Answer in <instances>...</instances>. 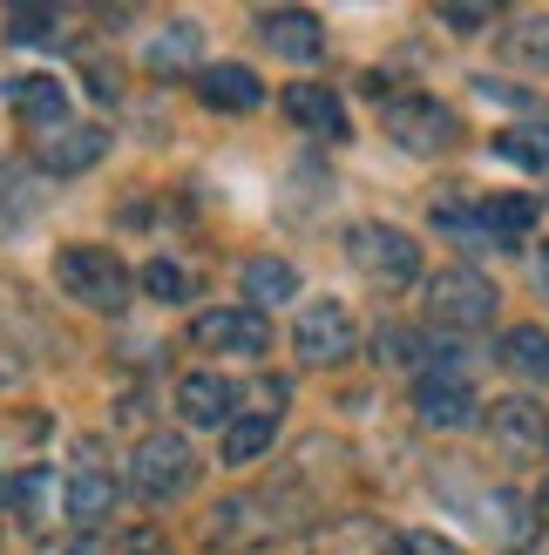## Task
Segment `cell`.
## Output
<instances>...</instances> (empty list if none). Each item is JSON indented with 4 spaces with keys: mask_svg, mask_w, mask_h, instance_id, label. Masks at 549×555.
<instances>
[{
    "mask_svg": "<svg viewBox=\"0 0 549 555\" xmlns=\"http://www.w3.org/2000/svg\"><path fill=\"white\" fill-rule=\"evenodd\" d=\"M190 488H197V454H190L183 434L156 427V434H143L129 448V494H136V502L163 508V502H183Z\"/></svg>",
    "mask_w": 549,
    "mask_h": 555,
    "instance_id": "cell-1",
    "label": "cell"
},
{
    "mask_svg": "<svg viewBox=\"0 0 549 555\" xmlns=\"http://www.w3.org/2000/svg\"><path fill=\"white\" fill-rule=\"evenodd\" d=\"M54 285H62L81 312H123L129 305V264L116 251H102V244H62L54 251Z\"/></svg>",
    "mask_w": 549,
    "mask_h": 555,
    "instance_id": "cell-2",
    "label": "cell"
},
{
    "mask_svg": "<svg viewBox=\"0 0 549 555\" xmlns=\"http://www.w3.org/2000/svg\"><path fill=\"white\" fill-rule=\"evenodd\" d=\"M427 319H434V332H482L488 319H496V305H502V292H496V278L488 271H475V264H442L427 278Z\"/></svg>",
    "mask_w": 549,
    "mask_h": 555,
    "instance_id": "cell-3",
    "label": "cell"
},
{
    "mask_svg": "<svg viewBox=\"0 0 549 555\" xmlns=\"http://www.w3.org/2000/svg\"><path fill=\"white\" fill-rule=\"evenodd\" d=\"M346 264L380 292H407L421 285V237H407L400 224H353L346 231Z\"/></svg>",
    "mask_w": 549,
    "mask_h": 555,
    "instance_id": "cell-4",
    "label": "cell"
},
{
    "mask_svg": "<svg viewBox=\"0 0 549 555\" xmlns=\"http://www.w3.org/2000/svg\"><path fill=\"white\" fill-rule=\"evenodd\" d=\"M380 129H387V143H400V156H448L461 143V116L421 89H407L380 108Z\"/></svg>",
    "mask_w": 549,
    "mask_h": 555,
    "instance_id": "cell-5",
    "label": "cell"
},
{
    "mask_svg": "<svg viewBox=\"0 0 549 555\" xmlns=\"http://www.w3.org/2000/svg\"><path fill=\"white\" fill-rule=\"evenodd\" d=\"M292 352H298V366H346L360 352V319L340 298H312L292 325Z\"/></svg>",
    "mask_w": 549,
    "mask_h": 555,
    "instance_id": "cell-6",
    "label": "cell"
},
{
    "mask_svg": "<svg viewBox=\"0 0 549 555\" xmlns=\"http://www.w3.org/2000/svg\"><path fill=\"white\" fill-rule=\"evenodd\" d=\"M482 421H488V440H496V454H502L509 467H529V461L549 454V406H542V400L509 393V400L488 406Z\"/></svg>",
    "mask_w": 549,
    "mask_h": 555,
    "instance_id": "cell-7",
    "label": "cell"
},
{
    "mask_svg": "<svg viewBox=\"0 0 549 555\" xmlns=\"http://www.w3.org/2000/svg\"><path fill=\"white\" fill-rule=\"evenodd\" d=\"M190 346L225 352V359H265L271 352V325L258 319V305H210V312L190 319Z\"/></svg>",
    "mask_w": 549,
    "mask_h": 555,
    "instance_id": "cell-8",
    "label": "cell"
},
{
    "mask_svg": "<svg viewBox=\"0 0 549 555\" xmlns=\"http://www.w3.org/2000/svg\"><path fill=\"white\" fill-rule=\"evenodd\" d=\"M116 508V475L102 467V448L95 440H81L68 475H62V515L75 521V529H95V521Z\"/></svg>",
    "mask_w": 549,
    "mask_h": 555,
    "instance_id": "cell-9",
    "label": "cell"
},
{
    "mask_svg": "<svg viewBox=\"0 0 549 555\" xmlns=\"http://www.w3.org/2000/svg\"><path fill=\"white\" fill-rule=\"evenodd\" d=\"M414 421L427 434H469L482 421V400L461 373H421L414 379Z\"/></svg>",
    "mask_w": 549,
    "mask_h": 555,
    "instance_id": "cell-10",
    "label": "cell"
},
{
    "mask_svg": "<svg viewBox=\"0 0 549 555\" xmlns=\"http://www.w3.org/2000/svg\"><path fill=\"white\" fill-rule=\"evenodd\" d=\"M108 150V129L102 122H62V129H48L35 135V163L48 177H81V170H95Z\"/></svg>",
    "mask_w": 549,
    "mask_h": 555,
    "instance_id": "cell-11",
    "label": "cell"
},
{
    "mask_svg": "<svg viewBox=\"0 0 549 555\" xmlns=\"http://www.w3.org/2000/svg\"><path fill=\"white\" fill-rule=\"evenodd\" d=\"M258 41L279 54V62L312 68L319 54H325V27H319L312 8H265V14H258Z\"/></svg>",
    "mask_w": 549,
    "mask_h": 555,
    "instance_id": "cell-12",
    "label": "cell"
},
{
    "mask_svg": "<svg viewBox=\"0 0 549 555\" xmlns=\"http://www.w3.org/2000/svg\"><path fill=\"white\" fill-rule=\"evenodd\" d=\"M8 108H14V116L35 129V135L75 122V95H68L62 75H21V81H8Z\"/></svg>",
    "mask_w": 549,
    "mask_h": 555,
    "instance_id": "cell-13",
    "label": "cell"
},
{
    "mask_svg": "<svg viewBox=\"0 0 549 555\" xmlns=\"http://www.w3.org/2000/svg\"><path fill=\"white\" fill-rule=\"evenodd\" d=\"M0 332L27 352V359H48L54 346V332H48V312H41V298L27 292V285H14V278H0Z\"/></svg>",
    "mask_w": 549,
    "mask_h": 555,
    "instance_id": "cell-14",
    "label": "cell"
},
{
    "mask_svg": "<svg viewBox=\"0 0 549 555\" xmlns=\"http://www.w3.org/2000/svg\"><path fill=\"white\" fill-rule=\"evenodd\" d=\"M197 102L217 108V116H252L265 102V81L244 62H210V68H197Z\"/></svg>",
    "mask_w": 549,
    "mask_h": 555,
    "instance_id": "cell-15",
    "label": "cell"
},
{
    "mask_svg": "<svg viewBox=\"0 0 549 555\" xmlns=\"http://www.w3.org/2000/svg\"><path fill=\"white\" fill-rule=\"evenodd\" d=\"M177 413H183V427H231L238 421V386L225 373H183Z\"/></svg>",
    "mask_w": 549,
    "mask_h": 555,
    "instance_id": "cell-16",
    "label": "cell"
},
{
    "mask_svg": "<svg viewBox=\"0 0 549 555\" xmlns=\"http://www.w3.org/2000/svg\"><path fill=\"white\" fill-rule=\"evenodd\" d=\"M285 116L306 135H319V143H346V135H353L346 102L333 89H319V81H292V89H285Z\"/></svg>",
    "mask_w": 549,
    "mask_h": 555,
    "instance_id": "cell-17",
    "label": "cell"
},
{
    "mask_svg": "<svg viewBox=\"0 0 549 555\" xmlns=\"http://www.w3.org/2000/svg\"><path fill=\"white\" fill-rule=\"evenodd\" d=\"M197 48H204L197 21H163L150 35V48H143V68L150 75H183V68H197Z\"/></svg>",
    "mask_w": 549,
    "mask_h": 555,
    "instance_id": "cell-18",
    "label": "cell"
},
{
    "mask_svg": "<svg viewBox=\"0 0 549 555\" xmlns=\"http://www.w3.org/2000/svg\"><path fill=\"white\" fill-rule=\"evenodd\" d=\"M271 440H279V413H265V406L238 413V421L225 427V467H252V461H265Z\"/></svg>",
    "mask_w": 549,
    "mask_h": 555,
    "instance_id": "cell-19",
    "label": "cell"
},
{
    "mask_svg": "<svg viewBox=\"0 0 549 555\" xmlns=\"http://www.w3.org/2000/svg\"><path fill=\"white\" fill-rule=\"evenodd\" d=\"M482 237H496V244H515V237H529L536 231V197H523V190H502V197H482Z\"/></svg>",
    "mask_w": 549,
    "mask_h": 555,
    "instance_id": "cell-20",
    "label": "cell"
},
{
    "mask_svg": "<svg viewBox=\"0 0 549 555\" xmlns=\"http://www.w3.org/2000/svg\"><path fill=\"white\" fill-rule=\"evenodd\" d=\"M502 62L529 68V75H549V14H515L502 27Z\"/></svg>",
    "mask_w": 549,
    "mask_h": 555,
    "instance_id": "cell-21",
    "label": "cell"
},
{
    "mask_svg": "<svg viewBox=\"0 0 549 555\" xmlns=\"http://www.w3.org/2000/svg\"><path fill=\"white\" fill-rule=\"evenodd\" d=\"M496 359L523 379H549V332L542 325H509L496 339Z\"/></svg>",
    "mask_w": 549,
    "mask_h": 555,
    "instance_id": "cell-22",
    "label": "cell"
},
{
    "mask_svg": "<svg viewBox=\"0 0 549 555\" xmlns=\"http://www.w3.org/2000/svg\"><path fill=\"white\" fill-rule=\"evenodd\" d=\"M41 502H48V475L41 467H21V475H0V521H41Z\"/></svg>",
    "mask_w": 549,
    "mask_h": 555,
    "instance_id": "cell-23",
    "label": "cell"
},
{
    "mask_svg": "<svg viewBox=\"0 0 549 555\" xmlns=\"http://www.w3.org/2000/svg\"><path fill=\"white\" fill-rule=\"evenodd\" d=\"M244 298H252V305H292L298 298V264L252 258V264H244Z\"/></svg>",
    "mask_w": 549,
    "mask_h": 555,
    "instance_id": "cell-24",
    "label": "cell"
},
{
    "mask_svg": "<svg viewBox=\"0 0 549 555\" xmlns=\"http://www.w3.org/2000/svg\"><path fill=\"white\" fill-rule=\"evenodd\" d=\"M496 156L502 163H515V170H549V122H515V129H502L496 135Z\"/></svg>",
    "mask_w": 549,
    "mask_h": 555,
    "instance_id": "cell-25",
    "label": "cell"
},
{
    "mask_svg": "<svg viewBox=\"0 0 549 555\" xmlns=\"http://www.w3.org/2000/svg\"><path fill=\"white\" fill-rule=\"evenodd\" d=\"M143 292L163 298V305H190V298H197V271L177 264V258H150L143 264Z\"/></svg>",
    "mask_w": 549,
    "mask_h": 555,
    "instance_id": "cell-26",
    "label": "cell"
},
{
    "mask_svg": "<svg viewBox=\"0 0 549 555\" xmlns=\"http://www.w3.org/2000/svg\"><path fill=\"white\" fill-rule=\"evenodd\" d=\"M41 440H48V413H21V421H0V454L14 448V454L27 461V454L41 448Z\"/></svg>",
    "mask_w": 549,
    "mask_h": 555,
    "instance_id": "cell-27",
    "label": "cell"
},
{
    "mask_svg": "<svg viewBox=\"0 0 549 555\" xmlns=\"http://www.w3.org/2000/svg\"><path fill=\"white\" fill-rule=\"evenodd\" d=\"M41 555H102L95 529H68V535H41Z\"/></svg>",
    "mask_w": 549,
    "mask_h": 555,
    "instance_id": "cell-28",
    "label": "cell"
},
{
    "mask_svg": "<svg viewBox=\"0 0 549 555\" xmlns=\"http://www.w3.org/2000/svg\"><path fill=\"white\" fill-rule=\"evenodd\" d=\"M394 555H455V542L434 535V529H400L394 535Z\"/></svg>",
    "mask_w": 549,
    "mask_h": 555,
    "instance_id": "cell-29",
    "label": "cell"
},
{
    "mask_svg": "<svg viewBox=\"0 0 549 555\" xmlns=\"http://www.w3.org/2000/svg\"><path fill=\"white\" fill-rule=\"evenodd\" d=\"M54 27H62V14L27 8V14H14V21H8V35H14V41H41V35H54Z\"/></svg>",
    "mask_w": 549,
    "mask_h": 555,
    "instance_id": "cell-30",
    "label": "cell"
},
{
    "mask_svg": "<svg viewBox=\"0 0 549 555\" xmlns=\"http://www.w3.org/2000/svg\"><path fill=\"white\" fill-rule=\"evenodd\" d=\"M475 95L502 102V108H536V95H529V89H509V81H496V75H475Z\"/></svg>",
    "mask_w": 549,
    "mask_h": 555,
    "instance_id": "cell-31",
    "label": "cell"
},
{
    "mask_svg": "<svg viewBox=\"0 0 549 555\" xmlns=\"http://www.w3.org/2000/svg\"><path fill=\"white\" fill-rule=\"evenodd\" d=\"M116 555H170V535H163V529H129Z\"/></svg>",
    "mask_w": 549,
    "mask_h": 555,
    "instance_id": "cell-32",
    "label": "cell"
},
{
    "mask_svg": "<svg viewBox=\"0 0 549 555\" xmlns=\"http://www.w3.org/2000/svg\"><path fill=\"white\" fill-rule=\"evenodd\" d=\"M442 21L455 27V35H482V27L496 21V14H488V8H442Z\"/></svg>",
    "mask_w": 549,
    "mask_h": 555,
    "instance_id": "cell-33",
    "label": "cell"
},
{
    "mask_svg": "<svg viewBox=\"0 0 549 555\" xmlns=\"http://www.w3.org/2000/svg\"><path fill=\"white\" fill-rule=\"evenodd\" d=\"M529 285L549 298V244H536V258H529Z\"/></svg>",
    "mask_w": 549,
    "mask_h": 555,
    "instance_id": "cell-34",
    "label": "cell"
},
{
    "mask_svg": "<svg viewBox=\"0 0 549 555\" xmlns=\"http://www.w3.org/2000/svg\"><path fill=\"white\" fill-rule=\"evenodd\" d=\"M542 515H549V481H542Z\"/></svg>",
    "mask_w": 549,
    "mask_h": 555,
    "instance_id": "cell-35",
    "label": "cell"
}]
</instances>
